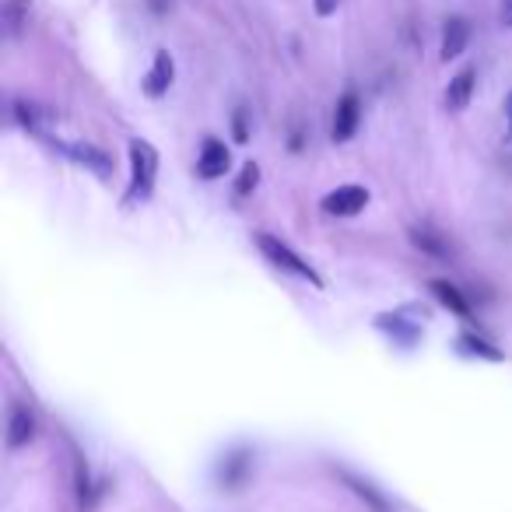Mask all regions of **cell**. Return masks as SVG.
Masks as SVG:
<instances>
[{
  "instance_id": "cell-3",
  "label": "cell",
  "mask_w": 512,
  "mask_h": 512,
  "mask_svg": "<svg viewBox=\"0 0 512 512\" xmlns=\"http://www.w3.org/2000/svg\"><path fill=\"white\" fill-rule=\"evenodd\" d=\"M369 190L365 186H337L323 197V211L334 214V218H355L369 207Z\"/></svg>"
},
{
  "instance_id": "cell-20",
  "label": "cell",
  "mask_w": 512,
  "mask_h": 512,
  "mask_svg": "<svg viewBox=\"0 0 512 512\" xmlns=\"http://www.w3.org/2000/svg\"><path fill=\"white\" fill-rule=\"evenodd\" d=\"M498 18H502L505 29H512V0H502V8H498Z\"/></svg>"
},
{
  "instance_id": "cell-15",
  "label": "cell",
  "mask_w": 512,
  "mask_h": 512,
  "mask_svg": "<svg viewBox=\"0 0 512 512\" xmlns=\"http://www.w3.org/2000/svg\"><path fill=\"white\" fill-rule=\"evenodd\" d=\"M456 344H460V351H463V355H477V358H488V362H502V351H495V348H491V344L488 341H484V337H474V334H463L460 337V341H456Z\"/></svg>"
},
{
  "instance_id": "cell-11",
  "label": "cell",
  "mask_w": 512,
  "mask_h": 512,
  "mask_svg": "<svg viewBox=\"0 0 512 512\" xmlns=\"http://www.w3.org/2000/svg\"><path fill=\"white\" fill-rule=\"evenodd\" d=\"M29 15H32V0H4L0 4V22H4V36L8 39H18L29 25Z\"/></svg>"
},
{
  "instance_id": "cell-2",
  "label": "cell",
  "mask_w": 512,
  "mask_h": 512,
  "mask_svg": "<svg viewBox=\"0 0 512 512\" xmlns=\"http://www.w3.org/2000/svg\"><path fill=\"white\" fill-rule=\"evenodd\" d=\"M256 246H260V253H264L274 267H281V271L295 274V278L309 281V285H316V288L323 285L320 274H316L313 267H309L306 260H302V256L295 253L292 246H288V242H281L278 235H271V232H256Z\"/></svg>"
},
{
  "instance_id": "cell-16",
  "label": "cell",
  "mask_w": 512,
  "mask_h": 512,
  "mask_svg": "<svg viewBox=\"0 0 512 512\" xmlns=\"http://www.w3.org/2000/svg\"><path fill=\"white\" fill-rule=\"evenodd\" d=\"M246 470H249V453H235V456H228L225 467H221V481H225V484H239Z\"/></svg>"
},
{
  "instance_id": "cell-22",
  "label": "cell",
  "mask_w": 512,
  "mask_h": 512,
  "mask_svg": "<svg viewBox=\"0 0 512 512\" xmlns=\"http://www.w3.org/2000/svg\"><path fill=\"white\" fill-rule=\"evenodd\" d=\"M505 120H509V137H512V92H509V99H505Z\"/></svg>"
},
{
  "instance_id": "cell-9",
  "label": "cell",
  "mask_w": 512,
  "mask_h": 512,
  "mask_svg": "<svg viewBox=\"0 0 512 512\" xmlns=\"http://www.w3.org/2000/svg\"><path fill=\"white\" fill-rule=\"evenodd\" d=\"M32 435H36V418H32V411L25 404H15L8 418V449L29 446Z\"/></svg>"
},
{
  "instance_id": "cell-10",
  "label": "cell",
  "mask_w": 512,
  "mask_h": 512,
  "mask_svg": "<svg viewBox=\"0 0 512 512\" xmlns=\"http://www.w3.org/2000/svg\"><path fill=\"white\" fill-rule=\"evenodd\" d=\"M474 81H477V71L474 67H463L460 74H453L446 85V106L453 109V113H460V109L470 106V99H474Z\"/></svg>"
},
{
  "instance_id": "cell-5",
  "label": "cell",
  "mask_w": 512,
  "mask_h": 512,
  "mask_svg": "<svg viewBox=\"0 0 512 512\" xmlns=\"http://www.w3.org/2000/svg\"><path fill=\"white\" fill-rule=\"evenodd\" d=\"M358 123H362V99H358V92H344L341 99H337L334 130H330V134H334L337 144H344L358 134Z\"/></svg>"
},
{
  "instance_id": "cell-1",
  "label": "cell",
  "mask_w": 512,
  "mask_h": 512,
  "mask_svg": "<svg viewBox=\"0 0 512 512\" xmlns=\"http://www.w3.org/2000/svg\"><path fill=\"white\" fill-rule=\"evenodd\" d=\"M155 176H158V151L148 141L134 137L130 141V186H127V204L137 200H148L155 190Z\"/></svg>"
},
{
  "instance_id": "cell-4",
  "label": "cell",
  "mask_w": 512,
  "mask_h": 512,
  "mask_svg": "<svg viewBox=\"0 0 512 512\" xmlns=\"http://www.w3.org/2000/svg\"><path fill=\"white\" fill-rule=\"evenodd\" d=\"M50 144L60 151V155L74 158L78 165H85V169H92L95 176H109L113 172V162H109V155L102 148H95V144H81V141H53Z\"/></svg>"
},
{
  "instance_id": "cell-14",
  "label": "cell",
  "mask_w": 512,
  "mask_h": 512,
  "mask_svg": "<svg viewBox=\"0 0 512 512\" xmlns=\"http://www.w3.org/2000/svg\"><path fill=\"white\" fill-rule=\"evenodd\" d=\"M411 239H414V246L425 249V253H432V256H449V242L442 239L439 232H432V228H428V225L414 228Z\"/></svg>"
},
{
  "instance_id": "cell-13",
  "label": "cell",
  "mask_w": 512,
  "mask_h": 512,
  "mask_svg": "<svg viewBox=\"0 0 512 512\" xmlns=\"http://www.w3.org/2000/svg\"><path fill=\"white\" fill-rule=\"evenodd\" d=\"M428 288H432V292H435V299H439L446 309H453L456 316H467V313H470L467 299H463V295H460V288H456V285H449V281H432V285H428Z\"/></svg>"
},
{
  "instance_id": "cell-21",
  "label": "cell",
  "mask_w": 512,
  "mask_h": 512,
  "mask_svg": "<svg viewBox=\"0 0 512 512\" xmlns=\"http://www.w3.org/2000/svg\"><path fill=\"white\" fill-rule=\"evenodd\" d=\"M169 4H172V0H148V8L155 11V15H165V11H169Z\"/></svg>"
},
{
  "instance_id": "cell-17",
  "label": "cell",
  "mask_w": 512,
  "mask_h": 512,
  "mask_svg": "<svg viewBox=\"0 0 512 512\" xmlns=\"http://www.w3.org/2000/svg\"><path fill=\"white\" fill-rule=\"evenodd\" d=\"M256 179H260V165L246 162V165H242V172H239V183H235V193H239V197H246V193L256 186Z\"/></svg>"
},
{
  "instance_id": "cell-19",
  "label": "cell",
  "mask_w": 512,
  "mask_h": 512,
  "mask_svg": "<svg viewBox=\"0 0 512 512\" xmlns=\"http://www.w3.org/2000/svg\"><path fill=\"white\" fill-rule=\"evenodd\" d=\"M313 8H316V15H320V18H330V15H337L341 0H313Z\"/></svg>"
},
{
  "instance_id": "cell-7",
  "label": "cell",
  "mask_w": 512,
  "mask_h": 512,
  "mask_svg": "<svg viewBox=\"0 0 512 512\" xmlns=\"http://www.w3.org/2000/svg\"><path fill=\"white\" fill-rule=\"evenodd\" d=\"M172 81H176V60H172L169 50H158L155 60H151L148 78H144V95L148 99H162L172 88Z\"/></svg>"
},
{
  "instance_id": "cell-18",
  "label": "cell",
  "mask_w": 512,
  "mask_h": 512,
  "mask_svg": "<svg viewBox=\"0 0 512 512\" xmlns=\"http://www.w3.org/2000/svg\"><path fill=\"white\" fill-rule=\"evenodd\" d=\"M232 134H235V141H239V144L249 141V113H246V106L235 109V116H232Z\"/></svg>"
},
{
  "instance_id": "cell-8",
  "label": "cell",
  "mask_w": 512,
  "mask_h": 512,
  "mask_svg": "<svg viewBox=\"0 0 512 512\" xmlns=\"http://www.w3.org/2000/svg\"><path fill=\"white\" fill-rule=\"evenodd\" d=\"M470 46V22L460 15L446 18V25H442V46H439V57L442 64H449V60H456L463 50Z\"/></svg>"
},
{
  "instance_id": "cell-6",
  "label": "cell",
  "mask_w": 512,
  "mask_h": 512,
  "mask_svg": "<svg viewBox=\"0 0 512 512\" xmlns=\"http://www.w3.org/2000/svg\"><path fill=\"white\" fill-rule=\"evenodd\" d=\"M228 165H232V155H228L225 141H218V137H207V141L200 144L197 176L200 179H221L228 172Z\"/></svg>"
},
{
  "instance_id": "cell-12",
  "label": "cell",
  "mask_w": 512,
  "mask_h": 512,
  "mask_svg": "<svg viewBox=\"0 0 512 512\" xmlns=\"http://www.w3.org/2000/svg\"><path fill=\"white\" fill-rule=\"evenodd\" d=\"M15 116H18V123H22L25 130H32V134H43V137H46V127L53 123L50 109L36 106V102H15Z\"/></svg>"
}]
</instances>
